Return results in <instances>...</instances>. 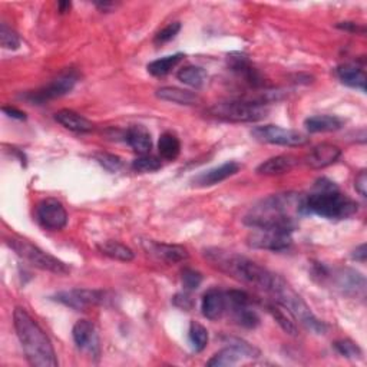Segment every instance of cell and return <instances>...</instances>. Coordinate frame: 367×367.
Segmentation results:
<instances>
[{
	"label": "cell",
	"instance_id": "cell-2",
	"mask_svg": "<svg viewBox=\"0 0 367 367\" xmlns=\"http://www.w3.org/2000/svg\"><path fill=\"white\" fill-rule=\"evenodd\" d=\"M13 324L29 364L36 367H56L59 364L51 339L25 309H14Z\"/></svg>",
	"mask_w": 367,
	"mask_h": 367
},
{
	"label": "cell",
	"instance_id": "cell-22",
	"mask_svg": "<svg viewBox=\"0 0 367 367\" xmlns=\"http://www.w3.org/2000/svg\"><path fill=\"white\" fill-rule=\"evenodd\" d=\"M55 121L60 124L63 128L72 132L85 133L93 129V124L85 118V116L72 111V109H60L55 113Z\"/></svg>",
	"mask_w": 367,
	"mask_h": 367
},
{
	"label": "cell",
	"instance_id": "cell-35",
	"mask_svg": "<svg viewBox=\"0 0 367 367\" xmlns=\"http://www.w3.org/2000/svg\"><path fill=\"white\" fill-rule=\"evenodd\" d=\"M0 45L8 51H16L21 47V38L16 32L9 29L5 23L0 27Z\"/></svg>",
	"mask_w": 367,
	"mask_h": 367
},
{
	"label": "cell",
	"instance_id": "cell-46",
	"mask_svg": "<svg viewBox=\"0 0 367 367\" xmlns=\"http://www.w3.org/2000/svg\"><path fill=\"white\" fill-rule=\"evenodd\" d=\"M95 5H96L99 9H101V10H105V12H107V10H109L111 8H113V6H115L112 2H96Z\"/></svg>",
	"mask_w": 367,
	"mask_h": 367
},
{
	"label": "cell",
	"instance_id": "cell-42",
	"mask_svg": "<svg viewBox=\"0 0 367 367\" xmlns=\"http://www.w3.org/2000/svg\"><path fill=\"white\" fill-rule=\"evenodd\" d=\"M3 113L8 115L9 118H13V120H18V121H25L26 120V113L19 111V109H16L13 107H3L2 108Z\"/></svg>",
	"mask_w": 367,
	"mask_h": 367
},
{
	"label": "cell",
	"instance_id": "cell-21",
	"mask_svg": "<svg viewBox=\"0 0 367 367\" xmlns=\"http://www.w3.org/2000/svg\"><path fill=\"white\" fill-rule=\"evenodd\" d=\"M126 144L140 155L149 154L153 149V138L149 131L142 125H132L125 132Z\"/></svg>",
	"mask_w": 367,
	"mask_h": 367
},
{
	"label": "cell",
	"instance_id": "cell-23",
	"mask_svg": "<svg viewBox=\"0 0 367 367\" xmlns=\"http://www.w3.org/2000/svg\"><path fill=\"white\" fill-rule=\"evenodd\" d=\"M157 98H159L161 101L177 105H195L197 102H199V96L197 93L175 87L159 88L157 91Z\"/></svg>",
	"mask_w": 367,
	"mask_h": 367
},
{
	"label": "cell",
	"instance_id": "cell-27",
	"mask_svg": "<svg viewBox=\"0 0 367 367\" xmlns=\"http://www.w3.org/2000/svg\"><path fill=\"white\" fill-rule=\"evenodd\" d=\"M158 153L165 161H175L181 154V142L174 132H164L158 141Z\"/></svg>",
	"mask_w": 367,
	"mask_h": 367
},
{
	"label": "cell",
	"instance_id": "cell-38",
	"mask_svg": "<svg viewBox=\"0 0 367 367\" xmlns=\"http://www.w3.org/2000/svg\"><path fill=\"white\" fill-rule=\"evenodd\" d=\"M181 30V23L179 22H173L170 25H166L164 29H161L157 35H155V39L154 42L157 45H162V43H166L170 42L173 39H175V36L178 35Z\"/></svg>",
	"mask_w": 367,
	"mask_h": 367
},
{
	"label": "cell",
	"instance_id": "cell-43",
	"mask_svg": "<svg viewBox=\"0 0 367 367\" xmlns=\"http://www.w3.org/2000/svg\"><path fill=\"white\" fill-rule=\"evenodd\" d=\"M339 29H343V30H347V32H352V33H364V27L363 26H359L357 23H353V22H342L337 25Z\"/></svg>",
	"mask_w": 367,
	"mask_h": 367
},
{
	"label": "cell",
	"instance_id": "cell-41",
	"mask_svg": "<svg viewBox=\"0 0 367 367\" xmlns=\"http://www.w3.org/2000/svg\"><path fill=\"white\" fill-rule=\"evenodd\" d=\"M355 188L362 197H367V173L364 170L357 174L355 179Z\"/></svg>",
	"mask_w": 367,
	"mask_h": 367
},
{
	"label": "cell",
	"instance_id": "cell-37",
	"mask_svg": "<svg viewBox=\"0 0 367 367\" xmlns=\"http://www.w3.org/2000/svg\"><path fill=\"white\" fill-rule=\"evenodd\" d=\"M95 159L98 161L99 165H102L104 168L109 173H118L122 168V159L118 155H113V154H107V153H101V154H96Z\"/></svg>",
	"mask_w": 367,
	"mask_h": 367
},
{
	"label": "cell",
	"instance_id": "cell-4",
	"mask_svg": "<svg viewBox=\"0 0 367 367\" xmlns=\"http://www.w3.org/2000/svg\"><path fill=\"white\" fill-rule=\"evenodd\" d=\"M359 205L352 198L342 194L335 182L320 178L315 182L314 191L302 199L300 212L314 214L327 220H346L355 215Z\"/></svg>",
	"mask_w": 367,
	"mask_h": 367
},
{
	"label": "cell",
	"instance_id": "cell-44",
	"mask_svg": "<svg viewBox=\"0 0 367 367\" xmlns=\"http://www.w3.org/2000/svg\"><path fill=\"white\" fill-rule=\"evenodd\" d=\"M366 257H367L366 244H360L359 247H356V249L352 253V258L356 261H360V263H366Z\"/></svg>",
	"mask_w": 367,
	"mask_h": 367
},
{
	"label": "cell",
	"instance_id": "cell-8",
	"mask_svg": "<svg viewBox=\"0 0 367 367\" xmlns=\"http://www.w3.org/2000/svg\"><path fill=\"white\" fill-rule=\"evenodd\" d=\"M313 274V277L319 278L320 282L326 280L331 281L337 290L348 297L364 298L366 296V278L353 269H339L331 273V270L324 264H315Z\"/></svg>",
	"mask_w": 367,
	"mask_h": 367
},
{
	"label": "cell",
	"instance_id": "cell-16",
	"mask_svg": "<svg viewBox=\"0 0 367 367\" xmlns=\"http://www.w3.org/2000/svg\"><path fill=\"white\" fill-rule=\"evenodd\" d=\"M340 157L342 149L337 145L323 142L310 149V153L304 158V162L313 170H323L333 164H336Z\"/></svg>",
	"mask_w": 367,
	"mask_h": 367
},
{
	"label": "cell",
	"instance_id": "cell-25",
	"mask_svg": "<svg viewBox=\"0 0 367 367\" xmlns=\"http://www.w3.org/2000/svg\"><path fill=\"white\" fill-rule=\"evenodd\" d=\"M98 249L101 254L116 261L129 263L135 258V254H133V252L128 245L118 243V241H113V240H108V241L98 244Z\"/></svg>",
	"mask_w": 367,
	"mask_h": 367
},
{
	"label": "cell",
	"instance_id": "cell-28",
	"mask_svg": "<svg viewBox=\"0 0 367 367\" xmlns=\"http://www.w3.org/2000/svg\"><path fill=\"white\" fill-rule=\"evenodd\" d=\"M177 78L182 83H186V85L194 89H199L205 85L208 75L203 68H199V66L188 65V66H184V68L177 74Z\"/></svg>",
	"mask_w": 367,
	"mask_h": 367
},
{
	"label": "cell",
	"instance_id": "cell-36",
	"mask_svg": "<svg viewBox=\"0 0 367 367\" xmlns=\"http://www.w3.org/2000/svg\"><path fill=\"white\" fill-rule=\"evenodd\" d=\"M181 281H182L184 289H186L187 291H195L198 290L199 286H201L203 274L192 269H184L181 273Z\"/></svg>",
	"mask_w": 367,
	"mask_h": 367
},
{
	"label": "cell",
	"instance_id": "cell-24",
	"mask_svg": "<svg viewBox=\"0 0 367 367\" xmlns=\"http://www.w3.org/2000/svg\"><path fill=\"white\" fill-rule=\"evenodd\" d=\"M344 121L335 115H315L304 121V126L311 133L319 132H335L342 129Z\"/></svg>",
	"mask_w": 367,
	"mask_h": 367
},
{
	"label": "cell",
	"instance_id": "cell-11",
	"mask_svg": "<svg viewBox=\"0 0 367 367\" xmlns=\"http://www.w3.org/2000/svg\"><path fill=\"white\" fill-rule=\"evenodd\" d=\"M247 244L258 249H269V252H282L293 244L291 232L277 230H257L254 228L247 237Z\"/></svg>",
	"mask_w": 367,
	"mask_h": 367
},
{
	"label": "cell",
	"instance_id": "cell-34",
	"mask_svg": "<svg viewBox=\"0 0 367 367\" xmlns=\"http://www.w3.org/2000/svg\"><path fill=\"white\" fill-rule=\"evenodd\" d=\"M333 347H335L336 352L346 357V359H352V360H356V359H362L363 357V352L362 348L359 347L357 343L348 340V339H342V340H337L333 343Z\"/></svg>",
	"mask_w": 367,
	"mask_h": 367
},
{
	"label": "cell",
	"instance_id": "cell-5",
	"mask_svg": "<svg viewBox=\"0 0 367 367\" xmlns=\"http://www.w3.org/2000/svg\"><path fill=\"white\" fill-rule=\"evenodd\" d=\"M269 293L274 297L277 304L285 307L293 315V319L309 331L314 333V335H324L327 331V324L311 311L304 300L294 291V289L282 277L276 274Z\"/></svg>",
	"mask_w": 367,
	"mask_h": 367
},
{
	"label": "cell",
	"instance_id": "cell-17",
	"mask_svg": "<svg viewBox=\"0 0 367 367\" xmlns=\"http://www.w3.org/2000/svg\"><path fill=\"white\" fill-rule=\"evenodd\" d=\"M238 171H240V164L234 161H228L220 166H215V168H211L208 171H204L203 174H199L194 179V182L195 186L199 187H211L228 179L232 175H236Z\"/></svg>",
	"mask_w": 367,
	"mask_h": 367
},
{
	"label": "cell",
	"instance_id": "cell-14",
	"mask_svg": "<svg viewBox=\"0 0 367 367\" xmlns=\"http://www.w3.org/2000/svg\"><path fill=\"white\" fill-rule=\"evenodd\" d=\"M72 337L78 348L82 352H87L93 357H98L101 353V346H99V337L96 329L89 320H79L75 323L72 329Z\"/></svg>",
	"mask_w": 367,
	"mask_h": 367
},
{
	"label": "cell",
	"instance_id": "cell-32",
	"mask_svg": "<svg viewBox=\"0 0 367 367\" xmlns=\"http://www.w3.org/2000/svg\"><path fill=\"white\" fill-rule=\"evenodd\" d=\"M188 337H190V343H191L195 352H203V350L208 344V340H210L208 330L203 324H199L197 322H191Z\"/></svg>",
	"mask_w": 367,
	"mask_h": 367
},
{
	"label": "cell",
	"instance_id": "cell-9",
	"mask_svg": "<svg viewBox=\"0 0 367 367\" xmlns=\"http://www.w3.org/2000/svg\"><path fill=\"white\" fill-rule=\"evenodd\" d=\"M252 137L264 144H271V145H281V146H303L309 144V138L304 133L294 131V129H287L281 128L278 125H263V126H256L252 131Z\"/></svg>",
	"mask_w": 367,
	"mask_h": 367
},
{
	"label": "cell",
	"instance_id": "cell-3",
	"mask_svg": "<svg viewBox=\"0 0 367 367\" xmlns=\"http://www.w3.org/2000/svg\"><path fill=\"white\" fill-rule=\"evenodd\" d=\"M302 199L294 194H277L267 197L257 205H254L245 216L244 224L257 230H277L293 232L297 227L294 216L290 214L291 207L298 208Z\"/></svg>",
	"mask_w": 367,
	"mask_h": 367
},
{
	"label": "cell",
	"instance_id": "cell-13",
	"mask_svg": "<svg viewBox=\"0 0 367 367\" xmlns=\"http://www.w3.org/2000/svg\"><path fill=\"white\" fill-rule=\"evenodd\" d=\"M36 219L49 231H60L68 224V212L55 198H45L36 205Z\"/></svg>",
	"mask_w": 367,
	"mask_h": 367
},
{
	"label": "cell",
	"instance_id": "cell-29",
	"mask_svg": "<svg viewBox=\"0 0 367 367\" xmlns=\"http://www.w3.org/2000/svg\"><path fill=\"white\" fill-rule=\"evenodd\" d=\"M182 59H184V54L164 56L161 59H157V60H153L151 63H148L146 69L149 74L154 75V76H165V75H168Z\"/></svg>",
	"mask_w": 367,
	"mask_h": 367
},
{
	"label": "cell",
	"instance_id": "cell-31",
	"mask_svg": "<svg viewBox=\"0 0 367 367\" xmlns=\"http://www.w3.org/2000/svg\"><path fill=\"white\" fill-rule=\"evenodd\" d=\"M227 309L231 310L237 324L245 329H256L260 324V317L248 306H227Z\"/></svg>",
	"mask_w": 367,
	"mask_h": 367
},
{
	"label": "cell",
	"instance_id": "cell-39",
	"mask_svg": "<svg viewBox=\"0 0 367 367\" xmlns=\"http://www.w3.org/2000/svg\"><path fill=\"white\" fill-rule=\"evenodd\" d=\"M228 344H232V346H237L241 352L245 355V357L248 359H256L260 356V350L257 347H254L253 344H249L248 342L243 340V339H238V337H228L225 339Z\"/></svg>",
	"mask_w": 367,
	"mask_h": 367
},
{
	"label": "cell",
	"instance_id": "cell-6",
	"mask_svg": "<svg viewBox=\"0 0 367 367\" xmlns=\"http://www.w3.org/2000/svg\"><path fill=\"white\" fill-rule=\"evenodd\" d=\"M6 244L21 258H23L25 261H27L33 267H36V269L39 270L59 274V276H65V274L71 273L68 264H65L55 256L43 252L42 248H39L35 244H32L29 240H25L18 236H12L6 240Z\"/></svg>",
	"mask_w": 367,
	"mask_h": 367
},
{
	"label": "cell",
	"instance_id": "cell-15",
	"mask_svg": "<svg viewBox=\"0 0 367 367\" xmlns=\"http://www.w3.org/2000/svg\"><path fill=\"white\" fill-rule=\"evenodd\" d=\"M142 245L146 249L148 254H151L155 258L170 265L186 261L190 256L186 247L177 245V244H165V243H157V241L148 240V241H144Z\"/></svg>",
	"mask_w": 367,
	"mask_h": 367
},
{
	"label": "cell",
	"instance_id": "cell-33",
	"mask_svg": "<svg viewBox=\"0 0 367 367\" xmlns=\"http://www.w3.org/2000/svg\"><path fill=\"white\" fill-rule=\"evenodd\" d=\"M162 166L161 159L155 155L151 154H144L140 155L137 159H133L132 162V170L140 174H146V173H155Z\"/></svg>",
	"mask_w": 367,
	"mask_h": 367
},
{
	"label": "cell",
	"instance_id": "cell-20",
	"mask_svg": "<svg viewBox=\"0 0 367 367\" xmlns=\"http://www.w3.org/2000/svg\"><path fill=\"white\" fill-rule=\"evenodd\" d=\"M297 165V158L293 155H277L270 159L264 161L257 166V174L267 175V177H276V175H285L290 173Z\"/></svg>",
	"mask_w": 367,
	"mask_h": 367
},
{
	"label": "cell",
	"instance_id": "cell-19",
	"mask_svg": "<svg viewBox=\"0 0 367 367\" xmlns=\"http://www.w3.org/2000/svg\"><path fill=\"white\" fill-rule=\"evenodd\" d=\"M336 74L346 87L366 92V72L363 65L343 63L336 69Z\"/></svg>",
	"mask_w": 367,
	"mask_h": 367
},
{
	"label": "cell",
	"instance_id": "cell-18",
	"mask_svg": "<svg viewBox=\"0 0 367 367\" xmlns=\"http://www.w3.org/2000/svg\"><path fill=\"white\" fill-rule=\"evenodd\" d=\"M203 315L208 320H220L227 310V296L219 289H210L201 302Z\"/></svg>",
	"mask_w": 367,
	"mask_h": 367
},
{
	"label": "cell",
	"instance_id": "cell-40",
	"mask_svg": "<svg viewBox=\"0 0 367 367\" xmlns=\"http://www.w3.org/2000/svg\"><path fill=\"white\" fill-rule=\"evenodd\" d=\"M173 303H174L175 307H178L181 310H186V311H190L194 307V300L188 294V291L187 293H178V294H175L174 298H173Z\"/></svg>",
	"mask_w": 367,
	"mask_h": 367
},
{
	"label": "cell",
	"instance_id": "cell-26",
	"mask_svg": "<svg viewBox=\"0 0 367 367\" xmlns=\"http://www.w3.org/2000/svg\"><path fill=\"white\" fill-rule=\"evenodd\" d=\"M245 357V355L241 352V350L237 346L228 344L227 347L221 348L219 353H215L208 362L207 366L210 367H225V366H234L241 359Z\"/></svg>",
	"mask_w": 367,
	"mask_h": 367
},
{
	"label": "cell",
	"instance_id": "cell-1",
	"mask_svg": "<svg viewBox=\"0 0 367 367\" xmlns=\"http://www.w3.org/2000/svg\"><path fill=\"white\" fill-rule=\"evenodd\" d=\"M204 256L216 270L244 285L253 286L265 293H269L273 286L276 274L244 256L223 248H207Z\"/></svg>",
	"mask_w": 367,
	"mask_h": 367
},
{
	"label": "cell",
	"instance_id": "cell-45",
	"mask_svg": "<svg viewBox=\"0 0 367 367\" xmlns=\"http://www.w3.org/2000/svg\"><path fill=\"white\" fill-rule=\"evenodd\" d=\"M71 8H72V3L71 2H59L58 3V9H59V12L62 14L63 13H68L71 10Z\"/></svg>",
	"mask_w": 367,
	"mask_h": 367
},
{
	"label": "cell",
	"instance_id": "cell-12",
	"mask_svg": "<svg viewBox=\"0 0 367 367\" xmlns=\"http://www.w3.org/2000/svg\"><path fill=\"white\" fill-rule=\"evenodd\" d=\"M55 300L66 307H71L76 311H82L91 306L104 304L107 300V293L101 290L88 289H72L66 291H59L55 294Z\"/></svg>",
	"mask_w": 367,
	"mask_h": 367
},
{
	"label": "cell",
	"instance_id": "cell-10",
	"mask_svg": "<svg viewBox=\"0 0 367 367\" xmlns=\"http://www.w3.org/2000/svg\"><path fill=\"white\" fill-rule=\"evenodd\" d=\"M78 79H79V75L76 71L74 69L66 71L60 74L56 79H54L51 83H47L45 88L35 91V92H29L25 98L29 99L30 102H35V104H43L47 101H52V99H56L66 93H69L75 88Z\"/></svg>",
	"mask_w": 367,
	"mask_h": 367
},
{
	"label": "cell",
	"instance_id": "cell-7",
	"mask_svg": "<svg viewBox=\"0 0 367 367\" xmlns=\"http://www.w3.org/2000/svg\"><path fill=\"white\" fill-rule=\"evenodd\" d=\"M208 112L215 118L227 122H258L264 120L269 109L263 104L249 101V99H237V101L216 102L208 108Z\"/></svg>",
	"mask_w": 367,
	"mask_h": 367
},
{
	"label": "cell",
	"instance_id": "cell-30",
	"mask_svg": "<svg viewBox=\"0 0 367 367\" xmlns=\"http://www.w3.org/2000/svg\"><path fill=\"white\" fill-rule=\"evenodd\" d=\"M269 311L271 313V315L276 319V322L280 324V327L285 330L287 335L290 336H297L298 335V329L296 324V320L293 319V315L285 309L281 307L280 304H270L269 306Z\"/></svg>",
	"mask_w": 367,
	"mask_h": 367
}]
</instances>
